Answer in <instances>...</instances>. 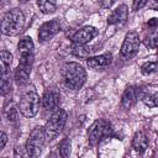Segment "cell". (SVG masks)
Segmentation results:
<instances>
[{
    "label": "cell",
    "instance_id": "2e32d148",
    "mask_svg": "<svg viewBox=\"0 0 158 158\" xmlns=\"http://www.w3.org/2000/svg\"><path fill=\"white\" fill-rule=\"evenodd\" d=\"M148 137L146 135L144 131H138L135 133L133 138H132V147L136 152L138 153H143L147 148H148Z\"/></svg>",
    "mask_w": 158,
    "mask_h": 158
},
{
    "label": "cell",
    "instance_id": "5b68a950",
    "mask_svg": "<svg viewBox=\"0 0 158 158\" xmlns=\"http://www.w3.org/2000/svg\"><path fill=\"white\" fill-rule=\"evenodd\" d=\"M46 141H47V138H46L44 127L36 126L30 132V136H28V138L26 141V144H25L27 156L32 157V158L38 157L41 154V152H42V147H43Z\"/></svg>",
    "mask_w": 158,
    "mask_h": 158
},
{
    "label": "cell",
    "instance_id": "7c38bea8",
    "mask_svg": "<svg viewBox=\"0 0 158 158\" xmlns=\"http://www.w3.org/2000/svg\"><path fill=\"white\" fill-rule=\"evenodd\" d=\"M112 63V54L111 53H105L100 56H93L86 58V64L90 69H102L109 67Z\"/></svg>",
    "mask_w": 158,
    "mask_h": 158
},
{
    "label": "cell",
    "instance_id": "1f68e13d",
    "mask_svg": "<svg viewBox=\"0 0 158 158\" xmlns=\"http://www.w3.org/2000/svg\"><path fill=\"white\" fill-rule=\"evenodd\" d=\"M157 56H158V48H157Z\"/></svg>",
    "mask_w": 158,
    "mask_h": 158
},
{
    "label": "cell",
    "instance_id": "83f0119b",
    "mask_svg": "<svg viewBox=\"0 0 158 158\" xmlns=\"http://www.w3.org/2000/svg\"><path fill=\"white\" fill-rule=\"evenodd\" d=\"M6 142H7V135L5 132H1V135H0V151L4 149Z\"/></svg>",
    "mask_w": 158,
    "mask_h": 158
},
{
    "label": "cell",
    "instance_id": "603a6c76",
    "mask_svg": "<svg viewBox=\"0 0 158 158\" xmlns=\"http://www.w3.org/2000/svg\"><path fill=\"white\" fill-rule=\"evenodd\" d=\"M58 149H59V154L63 157V158H67L69 154H70V139L69 138H63L58 146Z\"/></svg>",
    "mask_w": 158,
    "mask_h": 158
},
{
    "label": "cell",
    "instance_id": "f546056e",
    "mask_svg": "<svg viewBox=\"0 0 158 158\" xmlns=\"http://www.w3.org/2000/svg\"><path fill=\"white\" fill-rule=\"evenodd\" d=\"M149 7L153 9V10H157V11H158V0H152Z\"/></svg>",
    "mask_w": 158,
    "mask_h": 158
},
{
    "label": "cell",
    "instance_id": "7a4b0ae2",
    "mask_svg": "<svg viewBox=\"0 0 158 158\" xmlns=\"http://www.w3.org/2000/svg\"><path fill=\"white\" fill-rule=\"evenodd\" d=\"M25 27V15L17 9H10L6 11L1 20V32L5 36H15L20 33Z\"/></svg>",
    "mask_w": 158,
    "mask_h": 158
},
{
    "label": "cell",
    "instance_id": "30bf717a",
    "mask_svg": "<svg viewBox=\"0 0 158 158\" xmlns=\"http://www.w3.org/2000/svg\"><path fill=\"white\" fill-rule=\"evenodd\" d=\"M59 31H60V22L57 19L49 20L40 27L38 40H40V42H46V41L51 40L52 37H54Z\"/></svg>",
    "mask_w": 158,
    "mask_h": 158
},
{
    "label": "cell",
    "instance_id": "277c9868",
    "mask_svg": "<svg viewBox=\"0 0 158 158\" xmlns=\"http://www.w3.org/2000/svg\"><path fill=\"white\" fill-rule=\"evenodd\" d=\"M41 99L33 88L25 91L19 102V110L25 117H33L40 109Z\"/></svg>",
    "mask_w": 158,
    "mask_h": 158
},
{
    "label": "cell",
    "instance_id": "8992f818",
    "mask_svg": "<svg viewBox=\"0 0 158 158\" xmlns=\"http://www.w3.org/2000/svg\"><path fill=\"white\" fill-rule=\"evenodd\" d=\"M114 130L111 127V123L106 120L99 118L93 122V125L89 127L88 131V137H89V143L91 146H98L104 138L112 136Z\"/></svg>",
    "mask_w": 158,
    "mask_h": 158
},
{
    "label": "cell",
    "instance_id": "ac0fdd59",
    "mask_svg": "<svg viewBox=\"0 0 158 158\" xmlns=\"http://www.w3.org/2000/svg\"><path fill=\"white\" fill-rule=\"evenodd\" d=\"M93 49H90L88 46L85 44H78V43H73L70 46V52L73 56L79 57V58H88L90 56Z\"/></svg>",
    "mask_w": 158,
    "mask_h": 158
},
{
    "label": "cell",
    "instance_id": "4dcf8cb0",
    "mask_svg": "<svg viewBox=\"0 0 158 158\" xmlns=\"http://www.w3.org/2000/svg\"><path fill=\"white\" fill-rule=\"evenodd\" d=\"M20 2H27V1H30V0H19Z\"/></svg>",
    "mask_w": 158,
    "mask_h": 158
},
{
    "label": "cell",
    "instance_id": "44dd1931",
    "mask_svg": "<svg viewBox=\"0 0 158 158\" xmlns=\"http://www.w3.org/2000/svg\"><path fill=\"white\" fill-rule=\"evenodd\" d=\"M158 72V62H146L141 67V73L143 75H151Z\"/></svg>",
    "mask_w": 158,
    "mask_h": 158
},
{
    "label": "cell",
    "instance_id": "ffe728a7",
    "mask_svg": "<svg viewBox=\"0 0 158 158\" xmlns=\"http://www.w3.org/2000/svg\"><path fill=\"white\" fill-rule=\"evenodd\" d=\"M142 101L148 107H158V93H148L143 95Z\"/></svg>",
    "mask_w": 158,
    "mask_h": 158
},
{
    "label": "cell",
    "instance_id": "7402d4cb",
    "mask_svg": "<svg viewBox=\"0 0 158 158\" xmlns=\"http://www.w3.org/2000/svg\"><path fill=\"white\" fill-rule=\"evenodd\" d=\"M19 109H16V106L14 105V104H11V105H9L6 109H5V116H6V118L10 121V122H15V121H17V118H19Z\"/></svg>",
    "mask_w": 158,
    "mask_h": 158
},
{
    "label": "cell",
    "instance_id": "5bb4252c",
    "mask_svg": "<svg viewBox=\"0 0 158 158\" xmlns=\"http://www.w3.org/2000/svg\"><path fill=\"white\" fill-rule=\"evenodd\" d=\"M33 42L31 37L25 36L17 43V51L20 58H33Z\"/></svg>",
    "mask_w": 158,
    "mask_h": 158
},
{
    "label": "cell",
    "instance_id": "9a60e30c",
    "mask_svg": "<svg viewBox=\"0 0 158 158\" xmlns=\"http://www.w3.org/2000/svg\"><path fill=\"white\" fill-rule=\"evenodd\" d=\"M31 69H32L31 65H25V64H20L19 63V65L15 69V73H14V80H15V83L17 85H20V86L27 84L28 78H30V74H31Z\"/></svg>",
    "mask_w": 158,
    "mask_h": 158
},
{
    "label": "cell",
    "instance_id": "4316f807",
    "mask_svg": "<svg viewBox=\"0 0 158 158\" xmlns=\"http://www.w3.org/2000/svg\"><path fill=\"white\" fill-rule=\"evenodd\" d=\"M115 1H116V0H99L101 7H104V9H109V7H111V6L114 5Z\"/></svg>",
    "mask_w": 158,
    "mask_h": 158
},
{
    "label": "cell",
    "instance_id": "6da1fadb",
    "mask_svg": "<svg viewBox=\"0 0 158 158\" xmlns=\"http://www.w3.org/2000/svg\"><path fill=\"white\" fill-rule=\"evenodd\" d=\"M63 84L70 90H79L86 81L85 69L75 62H68L62 67L60 70Z\"/></svg>",
    "mask_w": 158,
    "mask_h": 158
},
{
    "label": "cell",
    "instance_id": "d6986e66",
    "mask_svg": "<svg viewBox=\"0 0 158 158\" xmlns=\"http://www.w3.org/2000/svg\"><path fill=\"white\" fill-rule=\"evenodd\" d=\"M37 6L46 15L53 14L57 9V0H37Z\"/></svg>",
    "mask_w": 158,
    "mask_h": 158
},
{
    "label": "cell",
    "instance_id": "e0dca14e",
    "mask_svg": "<svg viewBox=\"0 0 158 158\" xmlns=\"http://www.w3.org/2000/svg\"><path fill=\"white\" fill-rule=\"evenodd\" d=\"M0 60H1V77H6L10 75V65L12 63V54L2 49L0 53Z\"/></svg>",
    "mask_w": 158,
    "mask_h": 158
},
{
    "label": "cell",
    "instance_id": "cb8c5ba5",
    "mask_svg": "<svg viewBox=\"0 0 158 158\" xmlns=\"http://www.w3.org/2000/svg\"><path fill=\"white\" fill-rule=\"evenodd\" d=\"M144 44L149 48H158V31L152 32L146 40H144Z\"/></svg>",
    "mask_w": 158,
    "mask_h": 158
},
{
    "label": "cell",
    "instance_id": "9c48e42d",
    "mask_svg": "<svg viewBox=\"0 0 158 158\" xmlns=\"http://www.w3.org/2000/svg\"><path fill=\"white\" fill-rule=\"evenodd\" d=\"M60 102V94L56 88H48L46 89L42 99H41V105L44 111H54L58 109Z\"/></svg>",
    "mask_w": 158,
    "mask_h": 158
},
{
    "label": "cell",
    "instance_id": "ba28073f",
    "mask_svg": "<svg viewBox=\"0 0 158 158\" xmlns=\"http://www.w3.org/2000/svg\"><path fill=\"white\" fill-rule=\"evenodd\" d=\"M98 33H99V31L94 26H84L79 30H75L72 33H68V36H69V38L73 43L86 44L93 38H95L98 36Z\"/></svg>",
    "mask_w": 158,
    "mask_h": 158
},
{
    "label": "cell",
    "instance_id": "d4e9b609",
    "mask_svg": "<svg viewBox=\"0 0 158 158\" xmlns=\"http://www.w3.org/2000/svg\"><path fill=\"white\" fill-rule=\"evenodd\" d=\"M10 75L6 77H1V95H6L7 91H10V80H9Z\"/></svg>",
    "mask_w": 158,
    "mask_h": 158
},
{
    "label": "cell",
    "instance_id": "3957f363",
    "mask_svg": "<svg viewBox=\"0 0 158 158\" xmlns=\"http://www.w3.org/2000/svg\"><path fill=\"white\" fill-rule=\"evenodd\" d=\"M67 118H68V114L63 109H57L52 112V115L49 116V118L47 120L46 126H44L47 141L54 139L62 132V130L64 128V126L67 123Z\"/></svg>",
    "mask_w": 158,
    "mask_h": 158
},
{
    "label": "cell",
    "instance_id": "52a82bcc",
    "mask_svg": "<svg viewBox=\"0 0 158 158\" xmlns=\"http://www.w3.org/2000/svg\"><path fill=\"white\" fill-rule=\"evenodd\" d=\"M139 44H141V40H139L138 33L136 31L127 32L125 36V40L122 42V46H121V51H120L121 56L125 59L133 58L139 49Z\"/></svg>",
    "mask_w": 158,
    "mask_h": 158
},
{
    "label": "cell",
    "instance_id": "8fae6325",
    "mask_svg": "<svg viewBox=\"0 0 158 158\" xmlns=\"http://www.w3.org/2000/svg\"><path fill=\"white\" fill-rule=\"evenodd\" d=\"M127 16H128V9L126 5H120L118 7H116L107 17V25L110 26H123L127 21Z\"/></svg>",
    "mask_w": 158,
    "mask_h": 158
},
{
    "label": "cell",
    "instance_id": "f1b7e54d",
    "mask_svg": "<svg viewBox=\"0 0 158 158\" xmlns=\"http://www.w3.org/2000/svg\"><path fill=\"white\" fill-rule=\"evenodd\" d=\"M147 26H148L149 28H156V27H158V19H152V20H149V21L147 22Z\"/></svg>",
    "mask_w": 158,
    "mask_h": 158
},
{
    "label": "cell",
    "instance_id": "484cf974",
    "mask_svg": "<svg viewBox=\"0 0 158 158\" xmlns=\"http://www.w3.org/2000/svg\"><path fill=\"white\" fill-rule=\"evenodd\" d=\"M147 2H148V0H133L132 1V10L133 11H138L142 7H144L147 5Z\"/></svg>",
    "mask_w": 158,
    "mask_h": 158
},
{
    "label": "cell",
    "instance_id": "4fadbf2b",
    "mask_svg": "<svg viewBox=\"0 0 158 158\" xmlns=\"http://www.w3.org/2000/svg\"><path fill=\"white\" fill-rule=\"evenodd\" d=\"M138 96H139V89L137 86H135V85L127 86L125 89L123 94H122V98H121V106H122V109H125V110L131 109L136 104Z\"/></svg>",
    "mask_w": 158,
    "mask_h": 158
}]
</instances>
